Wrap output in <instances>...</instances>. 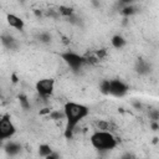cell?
<instances>
[{"instance_id": "obj_12", "label": "cell", "mask_w": 159, "mask_h": 159, "mask_svg": "<svg viewBox=\"0 0 159 159\" xmlns=\"http://www.w3.org/2000/svg\"><path fill=\"white\" fill-rule=\"evenodd\" d=\"M45 159H60V158H58V154L57 153L52 152L51 154H48L47 157H45Z\"/></svg>"}, {"instance_id": "obj_1", "label": "cell", "mask_w": 159, "mask_h": 159, "mask_svg": "<svg viewBox=\"0 0 159 159\" xmlns=\"http://www.w3.org/2000/svg\"><path fill=\"white\" fill-rule=\"evenodd\" d=\"M63 112H65V117L67 120V133L73 130V128L89 113V111L86 106L73 103V102L66 103Z\"/></svg>"}, {"instance_id": "obj_14", "label": "cell", "mask_w": 159, "mask_h": 159, "mask_svg": "<svg viewBox=\"0 0 159 159\" xmlns=\"http://www.w3.org/2000/svg\"><path fill=\"white\" fill-rule=\"evenodd\" d=\"M152 128H153V130H158V123L157 122H153L152 123Z\"/></svg>"}, {"instance_id": "obj_13", "label": "cell", "mask_w": 159, "mask_h": 159, "mask_svg": "<svg viewBox=\"0 0 159 159\" xmlns=\"http://www.w3.org/2000/svg\"><path fill=\"white\" fill-rule=\"evenodd\" d=\"M51 113V109L50 108H42L40 111V114H50Z\"/></svg>"}, {"instance_id": "obj_6", "label": "cell", "mask_w": 159, "mask_h": 159, "mask_svg": "<svg viewBox=\"0 0 159 159\" xmlns=\"http://www.w3.org/2000/svg\"><path fill=\"white\" fill-rule=\"evenodd\" d=\"M63 58L65 61L73 68V70H78L82 63H83V58L81 56H78L77 53H73V52H68V53H65L63 55Z\"/></svg>"}, {"instance_id": "obj_9", "label": "cell", "mask_w": 159, "mask_h": 159, "mask_svg": "<svg viewBox=\"0 0 159 159\" xmlns=\"http://www.w3.org/2000/svg\"><path fill=\"white\" fill-rule=\"evenodd\" d=\"M39 153H40V155H42V157H47L48 154L52 153V149H51V147L47 145V144H41L40 148H39Z\"/></svg>"}, {"instance_id": "obj_11", "label": "cell", "mask_w": 159, "mask_h": 159, "mask_svg": "<svg viewBox=\"0 0 159 159\" xmlns=\"http://www.w3.org/2000/svg\"><path fill=\"white\" fill-rule=\"evenodd\" d=\"M122 12H123L124 15H130V14L134 12V7H133V6H125V7L122 10Z\"/></svg>"}, {"instance_id": "obj_15", "label": "cell", "mask_w": 159, "mask_h": 159, "mask_svg": "<svg viewBox=\"0 0 159 159\" xmlns=\"http://www.w3.org/2000/svg\"><path fill=\"white\" fill-rule=\"evenodd\" d=\"M120 159H134V158H133V157H130V155H128V154H127V155H123V157H122V158H120Z\"/></svg>"}, {"instance_id": "obj_8", "label": "cell", "mask_w": 159, "mask_h": 159, "mask_svg": "<svg viewBox=\"0 0 159 159\" xmlns=\"http://www.w3.org/2000/svg\"><path fill=\"white\" fill-rule=\"evenodd\" d=\"M111 41H112L113 47H116V48H120V47H123V46L125 45V40H124L122 36H119V35L113 36Z\"/></svg>"}, {"instance_id": "obj_2", "label": "cell", "mask_w": 159, "mask_h": 159, "mask_svg": "<svg viewBox=\"0 0 159 159\" xmlns=\"http://www.w3.org/2000/svg\"><path fill=\"white\" fill-rule=\"evenodd\" d=\"M91 144L94 149L98 150H111L116 148L117 139L111 132H96L89 138Z\"/></svg>"}, {"instance_id": "obj_5", "label": "cell", "mask_w": 159, "mask_h": 159, "mask_svg": "<svg viewBox=\"0 0 159 159\" xmlns=\"http://www.w3.org/2000/svg\"><path fill=\"white\" fill-rule=\"evenodd\" d=\"M128 87L122 82V81H118V80H113V81H109V89H108V93L113 94V96H123L125 92H127Z\"/></svg>"}, {"instance_id": "obj_7", "label": "cell", "mask_w": 159, "mask_h": 159, "mask_svg": "<svg viewBox=\"0 0 159 159\" xmlns=\"http://www.w3.org/2000/svg\"><path fill=\"white\" fill-rule=\"evenodd\" d=\"M6 20H7V24H9L11 27H14V29H16V30H22V27H24V21H22L19 16H16V15H14V14H9V15L6 16Z\"/></svg>"}, {"instance_id": "obj_4", "label": "cell", "mask_w": 159, "mask_h": 159, "mask_svg": "<svg viewBox=\"0 0 159 159\" xmlns=\"http://www.w3.org/2000/svg\"><path fill=\"white\" fill-rule=\"evenodd\" d=\"M14 133H15V127L11 123V120L7 118L0 119V140L11 137Z\"/></svg>"}, {"instance_id": "obj_3", "label": "cell", "mask_w": 159, "mask_h": 159, "mask_svg": "<svg viewBox=\"0 0 159 159\" xmlns=\"http://www.w3.org/2000/svg\"><path fill=\"white\" fill-rule=\"evenodd\" d=\"M53 86H55V81L52 78H45V80H40L36 83V89L42 97H47L52 93Z\"/></svg>"}, {"instance_id": "obj_10", "label": "cell", "mask_w": 159, "mask_h": 159, "mask_svg": "<svg viewBox=\"0 0 159 159\" xmlns=\"http://www.w3.org/2000/svg\"><path fill=\"white\" fill-rule=\"evenodd\" d=\"M58 11H60V14L66 15V16H70V15L72 14V9H71V7H65V6H60Z\"/></svg>"}]
</instances>
